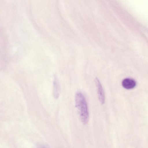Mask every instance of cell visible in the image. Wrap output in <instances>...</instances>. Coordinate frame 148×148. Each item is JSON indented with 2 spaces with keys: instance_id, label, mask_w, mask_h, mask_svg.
I'll return each instance as SVG.
<instances>
[{
  "instance_id": "6da1fadb",
  "label": "cell",
  "mask_w": 148,
  "mask_h": 148,
  "mask_svg": "<svg viewBox=\"0 0 148 148\" xmlns=\"http://www.w3.org/2000/svg\"><path fill=\"white\" fill-rule=\"evenodd\" d=\"M75 104L82 122L84 124H86L89 118L88 109L85 98L80 92H78L76 94Z\"/></svg>"
},
{
  "instance_id": "7a4b0ae2",
  "label": "cell",
  "mask_w": 148,
  "mask_h": 148,
  "mask_svg": "<svg viewBox=\"0 0 148 148\" xmlns=\"http://www.w3.org/2000/svg\"><path fill=\"white\" fill-rule=\"evenodd\" d=\"M96 83L99 101L101 104H103L105 101V95L102 86L97 78L96 79Z\"/></svg>"
},
{
  "instance_id": "3957f363",
  "label": "cell",
  "mask_w": 148,
  "mask_h": 148,
  "mask_svg": "<svg viewBox=\"0 0 148 148\" xmlns=\"http://www.w3.org/2000/svg\"><path fill=\"white\" fill-rule=\"evenodd\" d=\"M122 86L127 89H130L134 88L136 85V81L133 79L127 78L124 79L122 82Z\"/></svg>"
}]
</instances>
